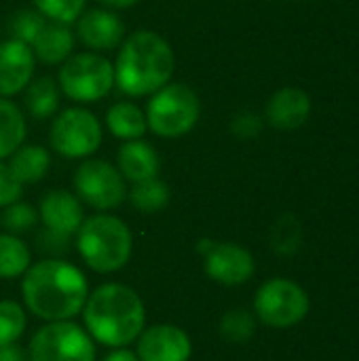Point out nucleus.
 I'll return each instance as SVG.
<instances>
[{
    "label": "nucleus",
    "instance_id": "nucleus-1",
    "mask_svg": "<svg viewBox=\"0 0 359 361\" xmlns=\"http://www.w3.org/2000/svg\"><path fill=\"white\" fill-rule=\"evenodd\" d=\"M21 294L25 307L38 319L66 322L83 313L89 283L74 264L59 258H47L30 264L23 273Z\"/></svg>",
    "mask_w": 359,
    "mask_h": 361
},
{
    "label": "nucleus",
    "instance_id": "nucleus-2",
    "mask_svg": "<svg viewBox=\"0 0 359 361\" xmlns=\"http://www.w3.org/2000/svg\"><path fill=\"white\" fill-rule=\"evenodd\" d=\"M83 319L91 338L104 347H127L144 332L146 309L135 290L123 283H104L87 296Z\"/></svg>",
    "mask_w": 359,
    "mask_h": 361
},
{
    "label": "nucleus",
    "instance_id": "nucleus-3",
    "mask_svg": "<svg viewBox=\"0 0 359 361\" xmlns=\"http://www.w3.org/2000/svg\"><path fill=\"white\" fill-rule=\"evenodd\" d=\"M176 57L171 44L152 30H138L123 38L114 63V82L131 97L152 95L174 74Z\"/></svg>",
    "mask_w": 359,
    "mask_h": 361
},
{
    "label": "nucleus",
    "instance_id": "nucleus-4",
    "mask_svg": "<svg viewBox=\"0 0 359 361\" xmlns=\"http://www.w3.org/2000/svg\"><path fill=\"white\" fill-rule=\"evenodd\" d=\"M76 247L95 273H114L131 258L133 237L129 226L108 214H97L83 220L76 231Z\"/></svg>",
    "mask_w": 359,
    "mask_h": 361
},
{
    "label": "nucleus",
    "instance_id": "nucleus-5",
    "mask_svg": "<svg viewBox=\"0 0 359 361\" xmlns=\"http://www.w3.org/2000/svg\"><path fill=\"white\" fill-rule=\"evenodd\" d=\"M146 125L159 137H182L201 116L199 95L184 82H167L146 106Z\"/></svg>",
    "mask_w": 359,
    "mask_h": 361
},
{
    "label": "nucleus",
    "instance_id": "nucleus-6",
    "mask_svg": "<svg viewBox=\"0 0 359 361\" xmlns=\"http://www.w3.org/2000/svg\"><path fill=\"white\" fill-rule=\"evenodd\" d=\"M311 309L309 294L303 286L292 279L275 277L264 281L254 298L256 317L275 330H286L298 326Z\"/></svg>",
    "mask_w": 359,
    "mask_h": 361
},
{
    "label": "nucleus",
    "instance_id": "nucleus-7",
    "mask_svg": "<svg viewBox=\"0 0 359 361\" xmlns=\"http://www.w3.org/2000/svg\"><path fill=\"white\" fill-rule=\"evenodd\" d=\"M112 85L114 66L97 53H74L59 68L61 91L78 104H91L106 97Z\"/></svg>",
    "mask_w": 359,
    "mask_h": 361
},
{
    "label": "nucleus",
    "instance_id": "nucleus-8",
    "mask_svg": "<svg viewBox=\"0 0 359 361\" xmlns=\"http://www.w3.org/2000/svg\"><path fill=\"white\" fill-rule=\"evenodd\" d=\"M28 361H95V347L87 330L66 322H49L30 341Z\"/></svg>",
    "mask_w": 359,
    "mask_h": 361
},
{
    "label": "nucleus",
    "instance_id": "nucleus-9",
    "mask_svg": "<svg viewBox=\"0 0 359 361\" xmlns=\"http://www.w3.org/2000/svg\"><path fill=\"white\" fill-rule=\"evenodd\" d=\"M51 146L66 159L91 157L102 146V125L85 108L63 110L51 127Z\"/></svg>",
    "mask_w": 359,
    "mask_h": 361
},
{
    "label": "nucleus",
    "instance_id": "nucleus-10",
    "mask_svg": "<svg viewBox=\"0 0 359 361\" xmlns=\"http://www.w3.org/2000/svg\"><path fill=\"white\" fill-rule=\"evenodd\" d=\"M74 188L80 201L99 212L118 207L127 197L125 178L121 171L102 159H89L80 163L74 173Z\"/></svg>",
    "mask_w": 359,
    "mask_h": 361
},
{
    "label": "nucleus",
    "instance_id": "nucleus-11",
    "mask_svg": "<svg viewBox=\"0 0 359 361\" xmlns=\"http://www.w3.org/2000/svg\"><path fill=\"white\" fill-rule=\"evenodd\" d=\"M205 271L222 286H243L252 279L256 262L239 243H214L205 258Z\"/></svg>",
    "mask_w": 359,
    "mask_h": 361
},
{
    "label": "nucleus",
    "instance_id": "nucleus-12",
    "mask_svg": "<svg viewBox=\"0 0 359 361\" xmlns=\"http://www.w3.org/2000/svg\"><path fill=\"white\" fill-rule=\"evenodd\" d=\"M193 345L188 334L169 324L152 326L140 334L138 360L140 361H188Z\"/></svg>",
    "mask_w": 359,
    "mask_h": 361
},
{
    "label": "nucleus",
    "instance_id": "nucleus-13",
    "mask_svg": "<svg viewBox=\"0 0 359 361\" xmlns=\"http://www.w3.org/2000/svg\"><path fill=\"white\" fill-rule=\"evenodd\" d=\"M34 61L30 44L15 38L0 42V97H11L32 82Z\"/></svg>",
    "mask_w": 359,
    "mask_h": 361
},
{
    "label": "nucleus",
    "instance_id": "nucleus-14",
    "mask_svg": "<svg viewBox=\"0 0 359 361\" xmlns=\"http://www.w3.org/2000/svg\"><path fill=\"white\" fill-rule=\"evenodd\" d=\"M76 34L83 44L93 51H108L116 49L125 38L123 21L106 8H91L78 17Z\"/></svg>",
    "mask_w": 359,
    "mask_h": 361
},
{
    "label": "nucleus",
    "instance_id": "nucleus-15",
    "mask_svg": "<svg viewBox=\"0 0 359 361\" xmlns=\"http://www.w3.org/2000/svg\"><path fill=\"white\" fill-rule=\"evenodd\" d=\"M311 97L298 87L277 89L267 104V121L281 131H292L303 127L311 116Z\"/></svg>",
    "mask_w": 359,
    "mask_h": 361
},
{
    "label": "nucleus",
    "instance_id": "nucleus-16",
    "mask_svg": "<svg viewBox=\"0 0 359 361\" xmlns=\"http://www.w3.org/2000/svg\"><path fill=\"white\" fill-rule=\"evenodd\" d=\"M38 212H40V220L44 228H51L63 235H74L85 220L80 201L68 190H51L49 195H44Z\"/></svg>",
    "mask_w": 359,
    "mask_h": 361
},
{
    "label": "nucleus",
    "instance_id": "nucleus-17",
    "mask_svg": "<svg viewBox=\"0 0 359 361\" xmlns=\"http://www.w3.org/2000/svg\"><path fill=\"white\" fill-rule=\"evenodd\" d=\"M118 171L129 182H144L159 173V154L157 150L144 140H129L121 146L118 157Z\"/></svg>",
    "mask_w": 359,
    "mask_h": 361
},
{
    "label": "nucleus",
    "instance_id": "nucleus-18",
    "mask_svg": "<svg viewBox=\"0 0 359 361\" xmlns=\"http://www.w3.org/2000/svg\"><path fill=\"white\" fill-rule=\"evenodd\" d=\"M34 57L42 63H63L74 49V34L66 23H47L36 40L30 44Z\"/></svg>",
    "mask_w": 359,
    "mask_h": 361
},
{
    "label": "nucleus",
    "instance_id": "nucleus-19",
    "mask_svg": "<svg viewBox=\"0 0 359 361\" xmlns=\"http://www.w3.org/2000/svg\"><path fill=\"white\" fill-rule=\"evenodd\" d=\"M106 125L114 137L125 140V142L142 140V135L148 129L144 112L131 102H118V104L110 106L108 114H106Z\"/></svg>",
    "mask_w": 359,
    "mask_h": 361
},
{
    "label": "nucleus",
    "instance_id": "nucleus-20",
    "mask_svg": "<svg viewBox=\"0 0 359 361\" xmlns=\"http://www.w3.org/2000/svg\"><path fill=\"white\" fill-rule=\"evenodd\" d=\"M51 165L49 150L42 146H19L11 154L8 169L21 184H34L40 182Z\"/></svg>",
    "mask_w": 359,
    "mask_h": 361
},
{
    "label": "nucleus",
    "instance_id": "nucleus-21",
    "mask_svg": "<svg viewBox=\"0 0 359 361\" xmlns=\"http://www.w3.org/2000/svg\"><path fill=\"white\" fill-rule=\"evenodd\" d=\"M25 137V118L21 110L8 102L6 97H0V161L11 157Z\"/></svg>",
    "mask_w": 359,
    "mask_h": 361
},
{
    "label": "nucleus",
    "instance_id": "nucleus-22",
    "mask_svg": "<svg viewBox=\"0 0 359 361\" xmlns=\"http://www.w3.org/2000/svg\"><path fill=\"white\" fill-rule=\"evenodd\" d=\"M57 106H59V89L53 78L40 76L28 85L25 108L34 118H38V121L49 118L57 110Z\"/></svg>",
    "mask_w": 359,
    "mask_h": 361
},
{
    "label": "nucleus",
    "instance_id": "nucleus-23",
    "mask_svg": "<svg viewBox=\"0 0 359 361\" xmlns=\"http://www.w3.org/2000/svg\"><path fill=\"white\" fill-rule=\"evenodd\" d=\"M129 201L142 214L161 212L169 203V186L163 180H159L157 176L148 178L144 182H135L129 190Z\"/></svg>",
    "mask_w": 359,
    "mask_h": 361
},
{
    "label": "nucleus",
    "instance_id": "nucleus-24",
    "mask_svg": "<svg viewBox=\"0 0 359 361\" xmlns=\"http://www.w3.org/2000/svg\"><path fill=\"white\" fill-rule=\"evenodd\" d=\"M30 250L15 235H0V277L15 279L30 269Z\"/></svg>",
    "mask_w": 359,
    "mask_h": 361
},
{
    "label": "nucleus",
    "instance_id": "nucleus-25",
    "mask_svg": "<svg viewBox=\"0 0 359 361\" xmlns=\"http://www.w3.org/2000/svg\"><path fill=\"white\" fill-rule=\"evenodd\" d=\"M256 332V317L248 309H231L220 319V334L231 343H248Z\"/></svg>",
    "mask_w": 359,
    "mask_h": 361
},
{
    "label": "nucleus",
    "instance_id": "nucleus-26",
    "mask_svg": "<svg viewBox=\"0 0 359 361\" xmlns=\"http://www.w3.org/2000/svg\"><path fill=\"white\" fill-rule=\"evenodd\" d=\"M47 25V17L40 15L36 8H21L15 11L8 19V32L11 38L21 40L25 44H32L36 40V36L42 32V27Z\"/></svg>",
    "mask_w": 359,
    "mask_h": 361
},
{
    "label": "nucleus",
    "instance_id": "nucleus-27",
    "mask_svg": "<svg viewBox=\"0 0 359 361\" xmlns=\"http://www.w3.org/2000/svg\"><path fill=\"white\" fill-rule=\"evenodd\" d=\"M25 330V313L15 300L0 302V345H13Z\"/></svg>",
    "mask_w": 359,
    "mask_h": 361
},
{
    "label": "nucleus",
    "instance_id": "nucleus-28",
    "mask_svg": "<svg viewBox=\"0 0 359 361\" xmlns=\"http://www.w3.org/2000/svg\"><path fill=\"white\" fill-rule=\"evenodd\" d=\"M32 2L40 15L49 17L55 23L70 25L83 15L87 0H32Z\"/></svg>",
    "mask_w": 359,
    "mask_h": 361
},
{
    "label": "nucleus",
    "instance_id": "nucleus-29",
    "mask_svg": "<svg viewBox=\"0 0 359 361\" xmlns=\"http://www.w3.org/2000/svg\"><path fill=\"white\" fill-rule=\"evenodd\" d=\"M273 247L277 254H284V256H292L294 252H298L300 224L292 216H286L277 222V226L273 231Z\"/></svg>",
    "mask_w": 359,
    "mask_h": 361
},
{
    "label": "nucleus",
    "instance_id": "nucleus-30",
    "mask_svg": "<svg viewBox=\"0 0 359 361\" xmlns=\"http://www.w3.org/2000/svg\"><path fill=\"white\" fill-rule=\"evenodd\" d=\"M38 222V214L32 205L28 203H21V201H15L11 205H6V212L2 216V224L13 233V235H19V233H25L30 228H34Z\"/></svg>",
    "mask_w": 359,
    "mask_h": 361
},
{
    "label": "nucleus",
    "instance_id": "nucleus-31",
    "mask_svg": "<svg viewBox=\"0 0 359 361\" xmlns=\"http://www.w3.org/2000/svg\"><path fill=\"white\" fill-rule=\"evenodd\" d=\"M231 131L239 140H254L262 131V116H258L252 110H243L233 116L231 121Z\"/></svg>",
    "mask_w": 359,
    "mask_h": 361
},
{
    "label": "nucleus",
    "instance_id": "nucleus-32",
    "mask_svg": "<svg viewBox=\"0 0 359 361\" xmlns=\"http://www.w3.org/2000/svg\"><path fill=\"white\" fill-rule=\"evenodd\" d=\"M36 243H38V250H40V252L51 254V256L55 258V256H61V254H66V252H68L70 235H63V233H57V231L44 228V231H40V233H38Z\"/></svg>",
    "mask_w": 359,
    "mask_h": 361
},
{
    "label": "nucleus",
    "instance_id": "nucleus-33",
    "mask_svg": "<svg viewBox=\"0 0 359 361\" xmlns=\"http://www.w3.org/2000/svg\"><path fill=\"white\" fill-rule=\"evenodd\" d=\"M21 192H23V184L13 176L8 165H4L0 161V205L6 207V205L19 201Z\"/></svg>",
    "mask_w": 359,
    "mask_h": 361
},
{
    "label": "nucleus",
    "instance_id": "nucleus-34",
    "mask_svg": "<svg viewBox=\"0 0 359 361\" xmlns=\"http://www.w3.org/2000/svg\"><path fill=\"white\" fill-rule=\"evenodd\" d=\"M0 361H28V353L13 345H0Z\"/></svg>",
    "mask_w": 359,
    "mask_h": 361
},
{
    "label": "nucleus",
    "instance_id": "nucleus-35",
    "mask_svg": "<svg viewBox=\"0 0 359 361\" xmlns=\"http://www.w3.org/2000/svg\"><path fill=\"white\" fill-rule=\"evenodd\" d=\"M104 361H140L138 360V355L133 353V351H129V349H114L108 357Z\"/></svg>",
    "mask_w": 359,
    "mask_h": 361
},
{
    "label": "nucleus",
    "instance_id": "nucleus-36",
    "mask_svg": "<svg viewBox=\"0 0 359 361\" xmlns=\"http://www.w3.org/2000/svg\"><path fill=\"white\" fill-rule=\"evenodd\" d=\"M106 6H112V8H129V6H133L138 0H102Z\"/></svg>",
    "mask_w": 359,
    "mask_h": 361
},
{
    "label": "nucleus",
    "instance_id": "nucleus-37",
    "mask_svg": "<svg viewBox=\"0 0 359 361\" xmlns=\"http://www.w3.org/2000/svg\"><path fill=\"white\" fill-rule=\"evenodd\" d=\"M212 247H214V243H212V241H201V243H199V252H205V254H207Z\"/></svg>",
    "mask_w": 359,
    "mask_h": 361
}]
</instances>
